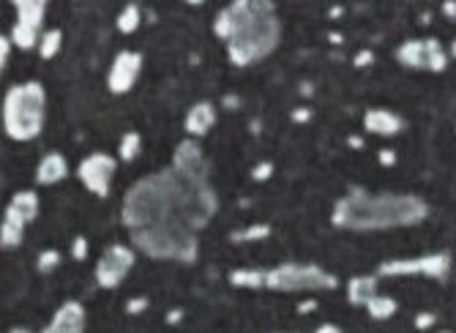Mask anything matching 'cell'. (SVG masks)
Segmentation results:
<instances>
[{
	"label": "cell",
	"instance_id": "cell-21",
	"mask_svg": "<svg viewBox=\"0 0 456 333\" xmlns=\"http://www.w3.org/2000/svg\"><path fill=\"white\" fill-rule=\"evenodd\" d=\"M25 230H28L25 222H20L17 216H11V213L3 210V222H0V246H3L6 251L22 246V240H25Z\"/></svg>",
	"mask_w": 456,
	"mask_h": 333
},
{
	"label": "cell",
	"instance_id": "cell-13",
	"mask_svg": "<svg viewBox=\"0 0 456 333\" xmlns=\"http://www.w3.org/2000/svg\"><path fill=\"white\" fill-rule=\"evenodd\" d=\"M85 325H88L85 306L79 300L68 298L55 309V314L50 317V323L38 333H85Z\"/></svg>",
	"mask_w": 456,
	"mask_h": 333
},
{
	"label": "cell",
	"instance_id": "cell-30",
	"mask_svg": "<svg viewBox=\"0 0 456 333\" xmlns=\"http://www.w3.org/2000/svg\"><path fill=\"white\" fill-rule=\"evenodd\" d=\"M273 169H276V164H273L271 159H262V162H257V164L252 166V180H254V183H265V180H271Z\"/></svg>",
	"mask_w": 456,
	"mask_h": 333
},
{
	"label": "cell",
	"instance_id": "cell-46",
	"mask_svg": "<svg viewBox=\"0 0 456 333\" xmlns=\"http://www.w3.org/2000/svg\"><path fill=\"white\" fill-rule=\"evenodd\" d=\"M6 333H36V331H31V328H25V325H14V328H8Z\"/></svg>",
	"mask_w": 456,
	"mask_h": 333
},
{
	"label": "cell",
	"instance_id": "cell-43",
	"mask_svg": "<svg viewBox=\"0 0 456 333\" xmlns=\"http://www.w3.org/2000/svg\"><path fill=\"white\" fill-rule=\"evenodd\" d=\"M347 145L358 150V148H363V137H360V134H350V137H347Z\"/></svg>",
	"mask_w": 456,
	"mask_h": 333
},
{
	"label": "cell",
	"instance_id": "cell-24",
	"mask_svg": "<svg viewBox=\"0 0 456 333\" xmlns=\"http://www.w3.org/2000/svg\"><path fill=\"white\" fill-rule=\"evenodd\" d=\"M271 233H273V227H271L268 222H252V224H246L243 230L229 233V240H232V243H257V240L271 238Z\"/></svg>",
	"mask_w": 456,
	"mask_h": 333
},
{
	"label": "cell",
	"instance_id": "cell-26",
	"mask_svg": "<svg viewBox=\"0 0 456 333\" xmlns=\"http://www.w3.org/2000/svg\"><path fill=\"white\" fill-rule=\"evenodd\" d=\"M61 47H63V31L61 28H47L41 33V41H38V55L44 61H52L61 52Z\"/></svg>",
	"mask_w": 456,
	"mask_h": 333
},
{
	"label": "cell",
	"instance_id": "cell-45",
	"mask_svg": "<svg viewBox=\"0 0 456 333\" xmlns=\"http://www.w3.org/2000/svg\"><path fill=\"white\" fill-rule=\"evenodd\" d=\"M328 41H333V44H342V41H344V36L339 33V31H328Z\"/></svg>",
	"mask_w": 456,
	"mask_h": 333
},
{
	"label": "cell",
	"instance_id": "cell-19",
	"mask_svg": "<svg viewBox=\"0 0 456 333\" xmlns=\"http://www.w3.org/2000/svg\"><path fill=\"white\" fill-rule=\"evenodd\" d=\"M11 8H14V14H17V22L41 31L50 6H47V0H11ZM41 33H44V31H41Z\"/></svg>",
	"mask_w": 456,
	"mask_h": 333
},
{
	"label": "cell",
	"instance_id": "cell-50",
	"mask_svg": "<svg viewBox=\"0 0 456 333\" xmlns=\"http://www.w3.org/2000/svg\"><path fill=\"white\" fill-rule=\"evenodd\" d=\"M437 333H454V331H437Z\"/></svg>",
	"mask_w": 456,
	"mask_h": 333
},
{
	"label": "cell",
	"instance_id": "cell-6",
	"mask_svg": "<svg viewBox=\"0 0 456 333\" xmlns=\"http://www.w3.org/2000/svg\"><path fill=\"white\" fill-rule=\"evenodd\" d=\"M339 276L317 263H279L268 268L265 290L273 293H333Z\"/></svg>",
	"mask_w": 456,
	"mask_h": 333
},
{
	"label": "cell",
	"instance_id": "cell-18",
	"mask_svg": "<svg viewBox=\"0 0 456 333\" xmlns=\"http://www.w3.org/2000/svg\"><path fill=\"white\" fill-rule=\"evenodd\" d=\"M38 210H41V200H38V194H36L33 189L14 192L11 200H8V205H6V213L17 216V219L25 222V224H33V222L38 219Z\"/></svg>",
	"mask_w": 456,
	"mask_h": 333
},
{
	"label": "cell",
	"instance_id": "cell-12",
	"mask_svg": "<svg viewBox=\"0 0 456 333\" xmlns=\"http://www.w3.org/2000/svg\"><path fill=\"white\" fill-rule=\"evenodd\" d=\"M139 74H142V52H137V49H121L112 58L109 71H107V88H109V93H115V96L129 93L131 88L137 85Z\"/></svg>",
	"mask_w": 456,
	"mask_h": 333
},
{
	"label": "cell",
	"instance_id": "cell-25",
	"mask_svg": "<svg viewBox=\"0 0 456 333\" xmlns=\"http://www.w3.org/2000/svg\"><path fill=\"white\" fill-rule=\"evenodd\" d=\"M363 309H366V314H369L372 320H391L393 314L399 311V303H396V298H391V295H380V293H377Z\"/></svg>",
	"mask_w": 456,
	"mask_h": 333
},
{
	"label": "cell",
	"instance_id": "cell-11",
	"mask_svg": "<svg viewBox=\"0 0 456 333\" xmlns=\"http://www.w3.org/2000/svg\"><path fill=\"white\" fill-rule=\"evenodd\" d=\"M172 169H175L181 178L192 180V183H211V162H208V156H205L199 139L186 137V139H181V142L175 145Z\"/></svg>",
	"mask_w": 456,
	"mask_h": 333
},
{
	"label": "cell",
	"instance_id": "cell-23",
	"mask_svg": "<svg viewBox=\"0 0 456 333\" xmlns=\"http://www.w3.org/2000/svg\"><path fill=\"white\" fill-rule=\"evenodd\" d=\"M139 25H142V8L137 3H126L115 17V28L123 36H131L139 31Z\"/></svg>",
	"mask_w": 456,
	"mask_h": 333
},
{
	"label": "cell",
	"instance_id": "cell-2",
	"mask_svg": "<svg viewBox=\"0 0 456 333\" xmlns=\"http://www.w3.org/2000/svg\"><path fill=\"white\" fill-rule=\"evenodd\" d=\"M429 216V205L407 192H366L347 189L330 208V224L347 233H380L416 227Z\"/></svg>",
	"mask_w": 456,
	"mask_h": 333
},
{
	"label": "cell",
	"instance_id": "cell-10",
	"mask_svg": "<svg viewBox=\"0 0 456 333\" xmlns=\"http://www.w3.org/2000/svg\"><path fill=\"white\" fill-rule=\"evenodd\" d=\"M115 172H118V159H115L112 153H104V150H93V153L82 156L79 164H77V178H79V183H82L93 197H101V200L109 197Z\"/></svg>",
	"mask_w": 456,
	"mask_h": 333
},
{
	"label": "cell",
	"instance_id": "cell-36",
	"mask_svg": "<svg viewBox=\"0 0 456 333\" xmlns=\"http://www.w3.org/2000/svg\"><path fill=\"white\" fill-rule=\"evenodd\" d=\"M290 118H293V123H309L314 118V109L312 107H295L290 112Z\"/></svg>",
	"mask_w": 456,
	"mask_h": 333
},
{
	"label": "cell",
	"instance_id": "cell-20",
	"mask_svg": "<svg viewBox=\"0 0 456 333\" xmlns=\"http://www.w3.org/2000/svg\"><path fill=\"white\" fill-rule=\"evenodd\" d=\"M227 281L238 290H265L268 270H262V268H232L227 273Z\"/></svg>",
	"mask_w": 456,
	"mask_h": 333
},
{
	"label": "cell",
	"instance_id": "cell-47",
	"mask_svg": "<svg viewBox=\"0 0 456 333\" xmlns=\"http://www.w3.org/2000/svg\"><path fill=\"white\" fill-rule=\"evenodd\" d=\"M328 14H330V17H339V14H344V6H330Z\"/></svg>",
	"mask_w": 456,
	"mask_h": 333
},
{
	"label": "cell",
	"instance_id": "cell-22",
	"mask_svg": "<svg viewBox=\"0 0 456 333\" xmlns=\"http://www.w3.org/2000/svg\"><path fill=\"white\" fill-rule=\"evenodd\" d=\"M11 41H14V47L17 49H22V52H28V49H38V41H41V31H36L31 25H22V22H17L14 20V25H11Z\"/></svg>",
	"mask_w": 456,
	"mask_h": 333
},
{
	"label": "cell",
	"instance_id": "cell-38",
	"mask_svg": "<svg viewBox=\"0 0 456 333\" xmlns=\"http://www.w3.org/2000/svg\"><path fill=\"white\" fill-rule=\"evenodd\" d=\"M295 311H298V314H312V311H317V300H314V298L301 300V303L295 306Z\"/></svg>",
	"mask_w": 456,
	"mask_h": 333
},
{
	"label": "cell",
	"instance_id": "cell-9",
	"mask_svg": "<svg viewBox=\"0 0 456 333\" xmlns=\"http://www.w3.org/2000/svg\"><path fill=\"white\" fill-rule=\"evenodd\" d=\"M137 263V249L131 243H109L93 268V279L101 290H118Z\"/></svg>",
	"mask_w": 456,
	"mask_h": 333
},
{
	"label": "cell",
	"instance_id": "cell-5",
	"mask_svg": "<svg viewBox=\"0 0 456 333\" xmlns=\"http://www.w3.org/2000/svg\"><path fill=\"white\" fill-rule=\"evenodd\" d=\"M129 243L145 257L159 260V263H197L199 257V233H195L186 224L164 222L153 227L131 230Z\"/></svg>",
	"mask_w": 456,
	"mask_h": 333
},
{
	"label": "cell",
	"instance_id": "cell-27",
	"mask_svg": "<svg viewBox=\"0 0 456 333\" xmlns=\"http://www.w3.org/2000/svg\"><path fill=\"white\" fill-rule=\"evenodd\" d=\"M139 150H142V134L126 132L121 137V142H118V162L131 164V162L139 156Z\"/></svg>",
	"mask_w": 456,
	"mask_h": 333
},
{
	"label": "cell",
	"instance_id": "cell-39",
	"mask_svg": "<svg viewBox=\"0 0 456 333\" xmlns=\"http://www.w3.org/2000/svg\"><path fill=\"white\" fill-rule=\"evenodd\" d=\"M222 107H225V109H241V96L225 93V96H222Z\"/></svg>",
	"mask_w": 456,
	"mask_h": 333
},
{
	"label": "cell",
	"instance_id": "cell-14",
	"mask_svg": "<svg viewBox=\"0 0 456 333\" xmlns=\"http://www.w3.org/2000/svg\"><path fill=\"white\" fill-rule=\"evenodd\" d=\"M219 121V109L213 101H195L189 109H186V118H183V132L192 139H202L205 134L211 132Z\"/></svg>",
	"mask_w": 456,
	"mask_h": 333
},
{
	"label": "cell",
	"instance_id": "cell-16",
	"mask_svg": "<svg viewBox=\"0 0 456 333\" xmlns=\"http://www.w3.org/2000/svg\"><path fill=\"white\" fill-rule=\"evenodd\" d=\"M36 183L38 186H55L68 178V159H66L61 150H47L38 164H36V172H33Z\"/></svg>",
	"mask_w": 456,
	"mask_h": 333
},
{
	"label": "cell",
	"instance_id": "cell-48",
	"mask_svg": "<svg viewBox=\"0 0 456 333\" xmlns=\"http://www.w3.org/2000/svg\"><path fill=\"white\" fill-rule=\"evenodd\" d=\"M249 126H252V132H254V134H260V129H262V123H260V121H252Z\"/></svg>",
	"mask_w": 456,
	"mask_h": 333
},
{
	"label": "cell",
	"instance_id": "cell-33",
	"mask_svg": "<svg viewBox=\"0 0 456 333\" xmlns=\"http://www.w3.org/2000/svg\"><path fill=\"white\" fill-rule=\"evenodd\" d=\"M353 66H356V68L374 66V49H369V47H360L358 52L353 55Z\"/></svg>",
	"mask_w": 456,
	"mask_h": 333
},
{
	"label": "cell",
	"instance_id": "cell-42",
	"mask_svg": "<svg viewBox=\"0 0 456 333\" xmlns=\"http://www.w3.org/2000/svg\"><path fill=\"white\" fill-rule=\"evenodd\" d=\"M298 91H301V96H306V99H309V96H314V85H312L309 79H303V82L298 85Z\"/></svg>",
	"mask_w": 456,
	"mask_h": 333
},
{
	"label": "cell",
	"instance_id": "cell-28",
	"mask_svg": "<svg viewBox=\"0 0 456 333\" xmlns=\"http://www.w3.org/2000/svg\"><path fill=\"white\" fill-rule=\"evenodd\" d=\"M213 36H219L225 44H227L229 38H232V33H235V17H232V11H229V6H225V8H219L216 11V17H213Z\"/></svg>",
	"mask_w": 456,
	"mask_h": 333
},
{
	"label": "cell",
	"instance_id": "cell-44",
	"mask_svg": "<svg viewBox=\"0 0 456 333\" xmlns=\"http://www.w3.org/2000/svg\"><path fill=\"white\" fill-rule=\"evenodd\" d=\"M443 14H446V17H454V20H456V3H454V0H446V3H443Z\"/></svg>",
	"mask_w": 456,
	"mask_h": 333
},
{
	"label": "cell",
	"instance_id": "cell-29",
	"mask_svg": "<svg viewBox=\"0 0 456 333\" xmlns=\"http://www.w3.org/2000/svg\"><path fill=\"white\" fill-rule=\"evenodd\" d=\"M61 263H63V254L58 249H44L36 257V270L38 273H52L55 268H61Z\"/></svg>",
	"mask_w": 456,
	"mask_h": 333
},
{
	"label": "cell",
	"instance_id": "cell-41",
	"mask_svg": "<svg viewBox=\"0 0 456 333\" xmlns=\"http://www.w3.org/2000/svg\"><path fill=\"white\" fill-rule=\"evenodd\" d=\"M314 333H344L336 323H323V325H317L314 328Z\"/></svg>",
	"mask_w": 456,
	"mask_h": 333
},
{
	"label": "cell",
	"instance_id": "cell-8",
	"mask_svg": "<svg viewBox=\"0 0 456 333\" xmlns=\"http://www.w3.org/2000/svg\"><path fill=\"white\" fill-rule=\"evenodd\" d=\"M396 61L402 66L416 68V71H432V74H443L448 68V49L437 41V38H404L396 47Z\"/></svg>",
	"mask_w": 456,
	"mask_h": 333
},
{
	"label": "cell",
	"instance_id": "cell-34",
	"mask_svg": "<svg viewBox=\"0 0 456 333\" xmlns=\"http://www.w3.org/2000/svg\"><path fill=\"white\" fill-rule=\"evenodd\" d=\"M11 49H14V41H11V36L3 33V36H0V68H8V61H11Z\"/></svg>",
	"mask_w": 456,
	"mask_h": 333
},
{
	"label": "cell",
	"instance_id": "cell-40",
	"mask_svg": "<svg viewBox=\"0 0 456 333\" xmlns=\"http://www.w3.org/2000/svg\"><path fill=\"white\" fill-rule=\"evenodd\" d=\"M164 320H167V325H178V323L183 320V309H169V311L164 314Z\"/></svg>",
	"mask_w": 456,
	"mask_h": 333
},
{
	"label": "cell",
	"instance_id": "cell-3",
	"mask_svg": "<svg viewBox=\"0 0 456 333\" xmlns=\"http://www.w3.org/2000/svg\"><path fill=\"white\" fill-rule=\"evenodd\" d=\"M229 11L235 17V33L225 47L232 66L249 68L276 52L282 41V20L271 0H232Z\"/></svg>",
	"mask_w": 456,
	"mask_h": 333
},
{
	"label": "cell",
	"instance_id": "cell-35",
	"mask_svg": "<svg viewBox=\"0 0 456 333\" xmlns=\"http://www.w3.org/2000/svg\"><path fill=\"white\" fill-rule=\"evenodd\" d=\"M434 323H437V314H434V311H418V314H416V328H418V331L434 328Z\"/></svg>",
	"mask_w": 456,
	"mask_h": 333
},
{
	"label": "cell",
	"instance_id": "cell-7",
	"mask_svg": "<svg viewBox=\"0 0 456 333\" xmlns=\"http://www.w3.org/2000/svg\"><path fill=\"white\" fill-rule=\"evenodd\" d=\"M454 268V257L448 251H432V254H418V257H393L383 260L377 265L380 279H399V276H426L434 281L448 279Z\"/></svg>",
	"mask_w": 456,
	"mask_h": 333
},
{
	"label": "cell",
	"instance_id": "cell-32",
	"mask_svg": "<svg viewBox=\"0 0 456 333\" xmlns=\"http://www.w3.org/2000/svg\"><path fill=\"white\" fill-rule=\"evenodd\" d=\"M148 306H151V300H148V295H134V298L126 300V314H131V317H137V314H142V311H148Z\"/></svg>",
	"mask_w": 456,
	"mask_h": 333
},
{
	"label": "cell",
	"instance_id": "cell-51",
	"mask_svg": "<svg viewBox=\"0 0 456 333\" xmlns=\"http://www.w3.org/2000/svg\"><path fill=\"white\" fill-rule=\"evenodd\" d=\"M273 333H290V331H273Z\"/></svg>",
	"mask_w": 456,
	"mask_h": 333
},
{
	"label": "cell",
	"instance_id": "cell-37",
	"mask_svg": "<svg viewBox=\"0 0 456 333\" xmlns=\"http://www.w3.org/2000/svg\"><path fill=\"white\" fill-rule=\"evenodd\" d=\"M377 162L383 166H393L396 164V150H393V148H380V150H377Z\"/></svg>",
	"mask_w": 456,
	"mask_h": 333
},
{
	"label": "cell",
	"instance_id": "cell-31",
	"mask_svg": "<svg viewBox=\"0 0 456 333\" xmlns=\"http://www.w3.org/2000/svg\"><path fill=\"white\" fill-rule=\"evenodd\" d=\"M88 251H91L88 238H85V235H77V238L71 240V257H74L77 263H82V260H88Z\"/></svg>",
	"mask_w": 456,
	"mask_h": 333
},
{
	"label": "cell",
	"instance_id": "cell-4",
	"mask_svg": "<svg viewBox=\"0 0 456 333\" xmlns=\"http://www.w3.org/2000/svg\"><path fill=\"white\" fill-rule=\"evenodd\" d=\"M3 132L14 142L41 137L47 123V91L38 79L14 82L3 93Z\"/></svg>",
	"mask_w": 456,
	"mask_h": 333
},
{
	"label": "cell",
	"instance_id": "cell-15",
	"mask_svg": "<svg viewBox=\"0 0 456 333\" xmlns=\"http://www.w3.org/2000/svg\"><path fill=\"white\" fill-rule=\"evenodd\" d=\"M363 132L374 137H396L404 132V118L388 107H372L363 115Z\"/></svg>",
	"mask_w": 456,
	"mask_h": 333
},
{
	"label": "cell",
	"instance_id": "cell-1",
	"mask_svg": "<svg viewBox=\"0 0 456 333\" xmlns=\"http://www.w3.org/2000/svg\"><path fill=\"white\" fill-rule=\"evenodd\" d=\"M219 213V194L211 183H192L172 166L134 180L121 205V222L126 230H142L164 222L186 224L195 233L205 230Z\"/></svg>",
	"mask_w": 456,
	"mask_h": 333
},
{
	"label": "cell",
	"instance_id": "cell-17",
	"mask_svg": "<svg viewBox=\"0 0 456 333\" xmlns=\"http://www.w3.org/2000/svg\"><path fill=\"white\" fill-rule=\"evenodd\" d=\"M377 287H380V276L377 273H358L353 279H347L344 284V295L353 306H366L369 300L377 295Z\"/></svg>",
	"mask_w": 456,
	"mask_h": 333
},
{
	"label": "cell",
	"instance_id": "cell-49",
	"mask_svg": "<svg viewBox=\"0 0 456 333\" xmlns=\"http://www.w3.org/2000/svg\"><path fill=\"white\" fill-rule=\"evenodd\" d=\"M448 52H451V55H454V58H456V38H454V41H451V47H448Z\"/></svg>",
	"mask_w": 456,
	"mask_h": 333
}]
</instances>
